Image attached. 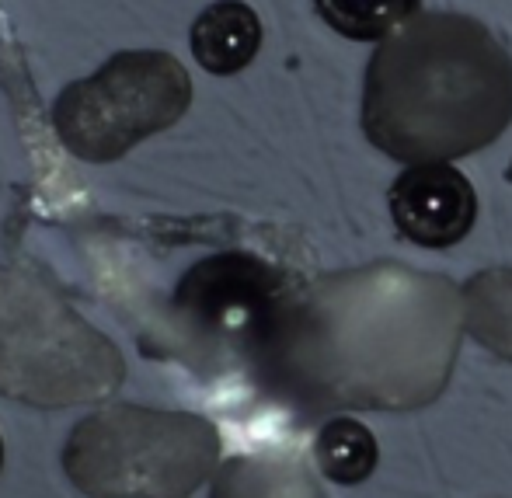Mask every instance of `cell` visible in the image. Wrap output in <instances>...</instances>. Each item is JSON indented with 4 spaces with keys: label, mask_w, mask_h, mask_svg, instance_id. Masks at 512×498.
<instances>
[{
    "label": "cell",
    "mask_w": 512,
    "mask_h": 498,
    "mask_svg": "<svg viewBox=\"0 0 512 498\" xmlns=\"http://www.w3.org/2000/svg\"><path fill=\"white\" fill-rule=\"evenodd\" d=\"M464 331V293L439 272L373 262L307 283L258 370L310 418L415 411L446 391Z\"/></svg>",
    "instance_id": "1"
},
{
    "label": "cell",
    "mask_w": 512,
    "mask_h": 498,
    "mask_svg": "<svg viewBox=\"0 0 512 498\" xmlns=\"http://www.w3.org/2000/svg\"><path fill=\"white\" fill-rule=\"evenodd\" d=\"M512 122V56L471 14L418 11L370 56L363 133L405 164L492 147Z\"/></svg>",
    "instance_id": "2"
},
{
    "label": "cell",
    "mask_w": 512,
    "mask_h": 498,
    "mask_svg": "<svg viewBox=\"0 0 512 498\" xmlns=\"http://www.w3.org/2000/svg\"><path fill=\"white\" fill-rule=\"evenodd\" d=\"M314 279V255L286 230L258 227L189 265L168 303L171 345L203 373L258 370L290 307Z\"/></svg>",
    "instance_id": "3"
},
{
    "label": "cell",
    "mask_w": 512,
    "mask_h": 498,
    "mask_svg": "<svg viewBox=\"0 0 512 498\" xmlns=\"http://www.w3.org/2000/svg\"><path fill=\"white\" fill-rule=\"evenodd\" d=\"M126 377L119 349L53 286L0 269V394L32 408L102 401Z\"/></svg>",
    "instance_id": "4"
},
{
    "label": "cell",
    "mask_w": 512,
    "mask_h": 498,
    "mask_svg": "<svg viewBox=\"0 0 512 498\" xmlns=\"http://www.w3.org/2000/svg\"><path fill=\"white\" fill-rule=\"evenodd\" d=\"M220 432L203 415L112 404L67 439V478L91 498H189L216 471Z\"/></svg>",
    "instance_id": "5"
},
{
    "label": "cell",
    "mask_w": 512,
    "mask_h": 498,
    "mask_svg": "<svg viewBox=\"0 0 512 498\" xmlns=\"http://www.w3.org/2000/svg\"><path fill=\"white\" fill-rule=\"evenodd\" d=\"M192 105L189 70L161 49H126L56 98L53 126L70 154L119 161L147 136L175 126Z\"/></svg>",
    "instance_id": "6"
},
{
    "label": "cell",
    "mask_w": 512,
    "mask_h": 498,
    "mask_svg": "<svg viewBox=\"0 0 512 498\" xmlns=\"http://www.w3.org/2000/svg\"><path fill=\"white\" fill-rule=\"evenodd\" d=\"M387 202L398 234L432 251L460 244L478 220V192L450 161L411 164L394 178Z\"/></svg>",
    "instance_id": "7"
},
{
    "label": "cell",
    "mask_w": 512,
    "mask_h": 498,
    "mask_svg": "<svg viewBox=\"0 0 512 498\" xmlns=\"http://www.w3.org/2000/svg\"><path fill=\"white\" fill-rule=\"evenodd\" d=\"M262 49V21L244 0H216L192 25V56L216 77L241 74Z\"/></svg>",
    "instance_id": "8"
},
{
    "label": "cell",
    "mask_w": 512,
    "mask_h": 498,
    "mask_svg": "<svg viewBox=\"0 0 512 498\" xmlns=\"http://www.w3.org/2000/svg\"><path fill=\"white\" fill-rule=\"evenodd\" d=\"M213 498H324L310 478L307 460L283 457H234L220 471Z\"/></svg>",
    "instance_id": "9"
},
{
    "label": "cell",
    "mask_w": 512,
    "mask_h": 498,
    "mask_svg": "<svg viewBox=\"0 0 512 498\" xmlns=\"http://www.w3.org/2000/svg\"><path fill=\"white\" fill-rule=\"evenodd\" d=\"M464 328L492 356L512 363V269H485L467 279L464 290Z\"/></svg>",
    "instance_id": "10"
},
{
    "label": "cell",
    "mask_w": 512,
    "mask_h": 498,
    "mask_svg": "<svg viewBox=\"0 0 512 498\" xmlns=\"http://www.w3.org/2000/svg\"><path fill=\"white\" fill-rule=\"evenodd\" d=\"M314 457L335 485H359L377 467V439L352 418H331L317 432Z\"/></svg>",
    "instance_id": "11"
},
{
    "label": "cell",
    "mask_w": 512,
    "mask_h": 498,
    "mask_svg": "<svg viewBox=\"0 0 512 498\" xmlns=\"http://www.w3.org/2000/svg\"><path fill=\"white\" fill-rule=\"evenodd\" d=\"M328 28L356 42H380L418 14V0H314Z\"/></svg>",
    "instance_id": "12"
},
{
    "label": "cell",
    "mask_w": 512,
    "mask_h": 498,
    "mask_svg": "<svg viewBox=\"0 0 512 498\" xmlns=\"http://www.w3.org/2000/svg\"><path fill=\"white\" fill-rule=\"evenodd\" d=\"M0 467H4V443H0Z\"/></svg>",
    "instance_id": "13"
}]
</instances>
